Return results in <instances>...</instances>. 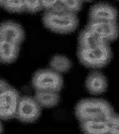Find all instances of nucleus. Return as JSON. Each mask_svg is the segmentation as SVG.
Returning a JSON list of instances; mask_svg holds the SVG:
<instances>
[{
  "instance_id": "1",
  "label": "nucleus",
  "mask_w": 119,
  "mask_h": 134,
  "mask_svg": "<svg viewBox=\"0 0 119 134\" xmlns=\"http://www.w3.org/2000/svg\"><path fill=\"white\" fill-rule=\"evenodd\" d=\"M113 111L106 100L87 98L81 100L76 107V115L80 121L89 119H105Z\"/></svg>"
},
{
  "instance_id": "2",
  "label": "nucleus",
  "mask_w": 119,
  "mask_h": 134,
  "mask_svg": "<svg viewBox=\"0 0 119 134\" xmlns=\"http://www.w3.org/2000/svg\"><path fill=\"white\" fill-rule=\"evenodd\" d=\"M77 57L83 66L99 69L105 67L110 62L112 52L108 44H101L90 48H78Z\"/></svg>"
},
{
  "instance_id": "3",
  "label": "nucleus",
  "mask_w": 119,
  "mask_h": 134,
  "mask_svg": "<svg viewBox=\"0 0 119 134\" xmlns=\"http://www.w3.org/2000/svg\"><path fill=\"white\" fill-rule=\"evenodd\" d=\"M43 23L49 30L59 34H69L73 32L78 25L77 16L75 13L55 14L46 11L43 17Z\"/></svg>"
},
{
  "instance_id": "4",
  "label": "nucleus",
  "mask_w": 119,
  "mask_h": 134,
  "mask_svg": "<svg viewBox=\"0 0 119 134\" xmlns=\"http://www.w3.org/2000/svg\"><path fill=\"white\" fill-rule=\"evenodd\" d=\"M32 85L36 91H60L64 86V80L61 74L51 69H44L34 74Z\"/></svg>"
},
{
  "instance_id": "5",
  "label": "nucleus",
  "mask_w": 119,
  "mask_h": 134,
  "mask_svg": "<svg viewBox=\"0 0 119 134\" xmlns=\"http://www.w3.org/2000/svg\"><path fill=\"white\" fill-rule=\"evenodd\" d=\"M20 98L19 92L7 86L0 92V119L11 120L15 118Z\"/></svg>"
},
{
  "instance_id": "6",
  "label": "nucleus",
  "mask_w": 119,
  "mask_h": 134,
  "mask_svg": "<svg viewBox=\"0 0 119 134\" xmlns=\"http://www.w3.org/2000/svg\"><path fill=\"white\" fill-rule=\"evenodd\" d=\"M41 115V106L31 96H20L15 118L21 122L32 123Z\"/></svg>"
},
{
  "instance_id": "7",
  "label": "nucleus",
  "mask_w": 119,
  "mask_h": 134,
  "mask_svg": "<svg viewBox=\"0 0 119 134\" xmlns=\"http://www.w3.org/2000/svg\"><path fill=\"white\" fill-rule=\"evenodd\" d=\"M91 31L96 33L105 43H109L116 40L118 36L117 22L108 21H89L86 26Z\"/></svg>"
},
{
  "instance_id": "8",
  "label": "nucleus",
  "mask_w": 119,
  "mask_h": 134,
  "mask_svg": "<svg viewBox=\"0 0 119 134\" xmlns=\"http://www.w3.org/2000/svg\"><path fill=\"white\" fill-rule=\"evenodd\" d=\"M25 32L16 22L6 21L0 24V39L20 45L23 42Z\"/></svg>"
},
{
  "instance_id": "9",
  "label": "nucleus",
  "mask_w": 119,
  "mask_h": 134,
  "mask_svg": "<svg viewBox=\"0 0 119 134\" xmlns=\"http://www.w3.org/2000/svg\"><path fill=\"white\" fill-rule=\"evenodd\" d=\"M89 21L117 22V11L107 3H97L89 11Z\"/></svg>"
},
{
  "instance_id": "10",
  "label": "nucleus",
  "mask_w": 119,
  "mask_h": 134,
  "mask_svg": "<svg viewBox=\"0 0 119 134\" xmlns=\"http://www.w3.org/2000/svg\"><path fill=\"white\" fill-rule=\"evenodd\" d=\"M86 87L91 94H101L107 88V81L103 74L100 72H90L86 81Z\"/></svg>"
},
{
  "instance_id": "11",
  "label": "nucleus",
  "mask_w": 119,
  "mask_h": 134,
  "mask_svg": "<svg viewBox=\"0 0 119 134\" xmlns=\"http://www.w3.org/2000/svg\"><path fill=\"white\" fill-rule=\"evenodd\" d=\"M20 45L14 44L0 39V63L2 64H11L19 55Z\"/></svg>"
},
{
  "instance_id": "12",
  "label": "nucleus",
  "mask_w": 119,
  "mask_h": 134,
  "mask_svg": "<svg viewBox=\"0 0 119 134\" xmlns=\"http://www.w3.org/2000/svg\"><path fill=\"white\" fill-rule=\"evenodd\" d=\"M81 130L88 134L108 133V125L105 119H89L81 121Z\"/></svg>"
},
{
  "instance_id": "13",
  "label": "nucleus",
  "mask_w": 119,
  "mask_h": 134,
  "mask_svg": "<svg viewBox=\"0 0 119 134\" xmlns=\"http://www.w3.org/2000/svg\"><path fill=\"white\" fill-rule=\"evenodd\" d=\"M34 98L41 107H54L60 102L59 91H36Z\"/></svg>"
},
{
  "instance_id": "14",
  "label": "nucleus",
  "mask_w": 119,
  "mask_h": 134,
  "mask_svg": "<svg viewBox=\"0 0 119 134\" xmlns=\"http://www.w3.org/2000/svg\"><path fill=\"white\" fill-rule=\"evenodd\" d=\"M101 44L107 43H105L97 34L91 31L87 27L80 33V36H78V47L80 48H90V47L98 46Z\"/></svg>"
},
{
  "instance_id": "15",
  "label": "nucleus",
  "mask_w": 119,
  "mask_h": 134,
  "mask_svg": "<svg viewBox=\"0 0 119 134\" xmlns=\"http://www.w3.org/2000/svg\"><path fill=\"white\" fill-rule=\"evenodd\" d=\"M50 68H51V70L59 72V74L67 72L71 70V62L66 56L56 55L50 61Z\"/></svg>"
},
{
  "instance_id": "16",
  "label": "nucleus",
  "mask_w": 119,
  "mask_h": 134,
  "mask_svg": "<svg viewBox=\"0 0 119 134\" xmlns=\"http://www.w3.org/2000/svg\"><path fill=\"white\" fill-rule=\"evenodd\" d=\"M1 6L6 11L13 13H21L26 11L23 0H4Z\"/></svg>"
},
{
  "instance_id": "17",
  "label": "nucleus",
  "mask_w": 119,
  "mask_h": 134,
  "mask_svg": "<svg viewBox=\"0 0 119 134\" xmlns=\"http://www.w3.org/2000/svg\"><path fill=\"white\" fill-rule=\"evenodd\" d=\"M106 122L108 125V134H118L119 133V117L118 115L112 111L106 118Z\"/></svg>"
},
{
  "instance_id": "18",
  "label": "nucleus",
  "mask_w": 119,
  "mask_h": 134,
  "mask_svg": "<svg viewBox=\"0 0 119 134\" xmlns=\"http://www.w3.org/2000/svg\"><path fill=\"white\" fill-rule=\"evenodd\" d=\"M59 3L62 4L69 12L76 14L81 9L82 1L81 0H59Z\"/></svg>"
},
{
  "instance_id": "19",
  "label": "nucleus",
  "mask_w": 119,
  "mask_h": 134,
  "mask_svg": "<svg viewBox=\"0 0 119 134\" xmlns=\"http://www.w3.org/2000/svg\"><path fill=\"white\" fill-rule=\"evenodd\" d=\"M24 5H25V10L31 12V13H36L40 10H42V4L41 0H23Z\"/></svg>"
},
{
  "instance_id": "20",
  "label": "nucleus",
  "mask_w": 119,
  "mask_h": 134,
  "mask_svg": "<svg viewBox=\"0 0 119 134\" xmlns=\"http://www.w3.org/2000/svg\"><path fill=\"white\" fill-rule=\"evenodd\" d=\"M58 3H59V0H41L42 8L45 9L46 11L53 8V7L56 4H58Z\"/></svg>"
},
{
  "instance_id": "21",
  "label": "nucleus",
  "mask_w": 119,
  "mask_h": 134,
  "mask_svg": "<svg viewBox=\"0 0 119 134\" xmlns=\"http://www.w3.org/2000/svg\"><path fill=\"white\" fill-rule=\"evenodd\" d=\"M7 86H8V83H7L6 81L0 80V92H1V91H2V90H4Z\"/></svg>"
},
{
  "instance_id": "22",
  "label": "nucleus",
  "mask_w": 119,
  "mask_h": 134,
  "mask_svg": "<svg viewBox=\"0 0 119 134\" xmlns=\"http://www.w3.org/2000/svg\"><path fill=\"white\" fill-rule=\"evenodd\" d=\"M2 131H3V127H2V123L0 122V133H1Z\"/></svg>"
},
{
  "instance_id": "23",
  "label": "nucleus",
  "mask_w": 119,
  "mask_h": 134,
  "mask_svg": "<svg viewBox=\"0 0 119 134\" xmlns=\"http://www.w3.org/2000/svg\"><path fill=\"white\" fill-rule=\"evenodd\" d=\"M3 1H4V0H0V6L2 5V3H3Z\"/></svg>"
},
{
  "instance_id": "24",
  "label": "nucleus",
  "mask_w": 119,
  "mask_h": 134,
  "mask_svg": "<svg viewBox=\"0 0 119 134\" xmlns=\"http://www.w3.org/2000/svg\"><path fill=\"white\" fill-rule=\"evenodd\" d=\"M81 1L83 2V1H92V0H81Z\"/></svg>"
}]
</instances>
